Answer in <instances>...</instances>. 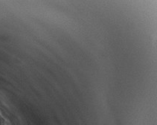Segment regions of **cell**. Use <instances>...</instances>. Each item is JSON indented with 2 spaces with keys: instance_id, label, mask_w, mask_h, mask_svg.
<instances>
[]
</instances>
